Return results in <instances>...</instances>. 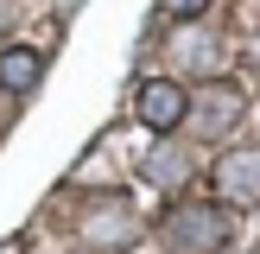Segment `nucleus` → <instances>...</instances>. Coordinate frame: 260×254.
<instances>
[{
    "instance_id": "obj_5",
    "label": "nucleus",
    "mask_w": 260,
    "mask_h": 254,
    "mask_svg": "<svg viewBox=\"0 0 260 254\" xmlns=\"http://www.w3.org/2000/svg\"><path fill=\"white\" fill-rule=\"evenodd\" d=\"M216 190L229 203H260V146H241L229 159H216Z\"/></svg>"
},
{
    "instance_id": "obj_2",
    "label": "nucleus",
    "mask_w": 260,
    "mask_h": 254,
    "mask_svg": "<svg viewBox=\"0 0 260 254\" xmlns=\"http://www.w3.org/2000/svg\"><path fill=\"white\" fill-rule=\"evenodd\" d=\"M76 241L95 254H121L140 241V210L127 197H89V210L76 216Z\"/></svg>"
},
{
    "instance_id": "obj_3",
    "label": "nucleus",
    "mask_w": 260,
    "mask_h": 254,
    "mask_svg": "<svg viewBox=\"0 0 260 254\" xmlns=\"http://www.w3.org/2000/svg\"><path fill=\"white\" fill-rule=\"evenodd\" d=\"M241 121H248V96H241L235 83L197 89V96H190V114H184V127H190L197 140H229Z\"/></svg>"
},
{
    "instance_id": "obj_9",
    "label": "nucleus",
    "mask_w": 260,
    "mask_h": 254,
    "mask_svg": "<svg viewBox=\"0 0 260 254\" xmlns=\"http://www.w3.org/2000/svg\"><path fill=\"white\" fill-rule=\"evenodd\" d=\"M165 13H172V19H203V13H210V0H159Z\"/></svg>"
},
{
    "instance_id": "obj_6",
    "label": "nucleus",
    "mask_w": 260,
    "mask_h": 254,
    "mask_svg": "<svg viewBox=\"0 0 260 254\" xmlns=\"http://www.w3.org/2000/svg\"><path fill=\"white\" fill-rule=\"evenodd\" d=\"M45 76V51L32 45H0V96H32Z\"/></svg>"
},
{
    "instance_id": "obj_4",
    "label": "nucleus",
    "mask_w": 260,
    "mask_h": 254,
    "mask_svg": "<svg viewBox=\"0 0 260 254\" xmlns=\"http://www.w3.org/2000/svg\"><path fill=\"white\" fill-rule=\"evenodd\" d=\"M134 114L152 127V134H178L190 114V89L178 83V76H146V83L134 89Z\"/></svg>"
},
{
    "instance_id": "obj_8",
    "label": "nucleus",
    "mask_w": 260,
    "mask_h": 254,
    "mask_svg": "<svg viewBox=\"0 0 260 254\" xmlns=\"http://www.w3.org/2000/svg\"><path fill=\"white\" fill-rule=\"evenodd\" d=\"M172 57H178V70L210 76V70H216V57H222V45H216V32H203V25H184V32L172 38Z\"/></svg>"
},
{
    "instance_id": "obj_10",
    "label": "nucleus",
    "mask_w": 260,
    "mask_h": 254,
    "mask_svg": "<svg viewBox=\"0 0 260 254\" xmlns=\"http://www.w3.org/2000/svg\"><path fill=\"white\" fill-rule=\"evenodd\" d=\"M7 19H13V0H0V32H7Z\"/></svg>"
},
{
    "instance_id": "obj_7",
    "label": "nucleus",
    "mask_w": 260,
    "mask_h": 254,
    "mask_svg": "<svg viewBox=\"0 0 260 254\" xmlns=\"http://www.w3.org/2000/svg\"><path fill=\"white\" fill-rule=\"evenodd\" d=\"M190 172H197V159H190L184 146H172V134L146 152V184H159V190H184Z\"/></svg>"
},
{
    "instance_id": "obj_1",
    "label": "nucleus",
    "mask_w": 260,
    "mask_h": 254,
    "mask_svg": "<svg viewBox=\"0 0 260 254\" xmlns=\"http://www.w3.org/2000/svg\"><path fill=\"white\" fill-rule=\"evenodd\" d=\"M229 235H235V223H229L222 203H178L159 223V248L165 254H222Z\"/></svg>"
}]
</instances>
